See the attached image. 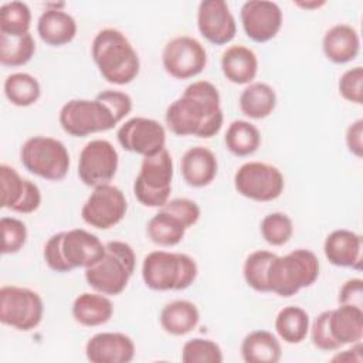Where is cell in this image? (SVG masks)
Masks as SVG:
<instances>
[{
    "mask_svg": "<svg viewBox=\"0 0 363 363\" xmlns=\"http://www.w3.org/2000/svg\"><path fill=\"white\" fill-rule=\"evenodd\" d=\"M164 121L177 136H216L224 122L220 92L210 81H196L166 109Z\"/></svg>",
    "mask_w": 363,
    "mask_h": 363,
    "instance_id": "cell-1",
    "label": "cell"
},
{
    "mask_svg": "<svg viewBox=\"0 0 363 363\" xmlns=\"http://www.w3.org/2000/svg\"><path fill=\"white\" fill-rule=\"evenodd\" d=\"M91 54L99 74L109 84L126 85L139 74V55L128 37L116 28L98 31L92 40Z\"/></svg>",
    "mask_w": 363,
    "mask_h": 363,
    "instance_id": "cell-2",
    "label": "cell"
},
{
    "mask_svg": "<svg viewBox=\"0 0 363 363\" xmlns=\"http://www.w3.org/2000/svg\"><path fill=\"white\" fill-rule=\"evenodd\" d=\"M105 244L84 228L61 231L48 238L44 245V261L55 272H69L88 268L105 255Z\"/></svg>",
    "mask_w": 363,
    "mask_h": 363,
    "instance_id": "cell-3",
    "label": "cell"
},
{
    "mask_svg": "<svg viewBox=\"0 0 363 363\" xmlns=\"http://www.w3.org/2000/svg\"><path fill=\"white\" fill-rule=\"evenodd\" d=\"M105 255L94 265L85 268L88 285L104 295H119L125 291L136 267L133 248L125 241H108Z\"/></svg>",
    "mask_w": 363,
    "mask_h": 363,
    "instance_id": "cell-4",
    "label": "cell"
},
{
    "mask_svg": "<svg viewBox=\"0 0 363 363\" xmlns=\"http://www.w3.org/2000/svg\"><path fill=\"white\" fill-rule=\"evenodd\" d=\"M319 259L306 248L294 250L285 255H275L268 268L269 292L289 298L311 286L319 277Z\"/></svg>",
    "mask_w": 363,
    "mask_h": 363,
    "instance_id": "cell-5",
    "label": "cell"
},
{
    "mask_svg": "<svg viewBox=\"0 0 363 363\" xmlns=\"http://www.w3.org/2000/svg\"><path fill=\"white\" fill-rule=\"evenodd\" d=\"M196 261L182 252L156 250L142 262V279L153 291H183L197 278Z\"/></svg>",
    "mask_w": 363,
    "mask_h": 363,
    "instance_id": "cell-6",
    "label": "cell"
},
{
    "mask_svg": "<svg viewBox=\"0 0 363 363\" xmlns=\"http://www.w3.org/2000/svg\"><path fill=\"white\" fill-rule=\"evenodd\" d=\"M172 180L173 160L164 147L152 156L143 157L133 182V194L145 207L162 208L169 201Z\"/></svg>",
    "mask_w": 363,
    "mask_h": 363,
    "instance_id": "cell-7",
    "label": "cell"
},
{
    "mask_svg": "<svg viewBox=\"0 0 363 363\" xmlns=\"http://www.w3.org/2000/svg\"><path fill=\"white\" fill-rule=\"evenodd\" d=\"M21 164L45 180H62L69 170V153L65 145L50 136H33L20 149Z\"/></svg>",
    "mask_w": 363,
    "mask_h": 363,
    "instance_id": "cell-8",
    "label": "cell"
},
{
    "mask_svg": "<svg viewBox=\"0 0 363 363\" xmlns=\"http://www.w3.org/2000/svg\"><path fill=\"white\" fill-rule=\"evenodd\" d=\"M62 130L75 138L105 132L115 128L119 121L109 106L98 99H69L58 115Z\"/></svg>",
    "mask_w": 363,
    "mask_h": 363,
    "instance_id": "cell-9",
    "label": "cell"
},
{
    "mask_svg": "<svg viewBox=\"0 0 363 363\" xmlns=\"http://www.w3.org/2000/svg\"><path fill=\"white\" fill-rule=\"evenodd\" d=\"M44 315L41 296L24 286L4 285L0 289V322L17 330L37 328Z\"/></svg>",
    "mask_w": 363,
    "mask_h": 363,
    "instance_id": "cell-10",
    "label": "cell"
},
{
    "mask_svg": "<svg viewBox=\"0 0 363 363\" xmlns=\"http://www.w3.org/2000/svg\"><path fill=\"white\" fill-rule=\"evenodd\" d=\"M234 187L242 196L254 201H272L285 187L281 170L264 162H247L234 174Z\"/></svg>",
    "mask_w": 363,
    "mask_h": 363,
    "instance_id": "cell-11",
    "label": "cell"
},
{
    "mask_svg": "<svg viewBox=\"0 0 363 363\" xmlns=\"http://www.w3.org/2000/svg\"><path fill=\"white\" fill-rule=\"evenodd\" d=\"M128 211L123 191L108 183L94 187L81 208L82 220L98 230H109L119 224Z\"/></svg>",
    "mask_w": 363,
    "mask_h": 363,
    "instance_id": "cell-12",
    "label": "cell"
},
{
    "mask_svg": "<svg viewBox=\"0 0 363 363\" xmlns=\"http://www.w3.org/2000/svg\"><path fill=\"white\" fill-rule=\"evenodd\" d=\"M162 62L170 77L189 79L197 77L206 68L207 51L199 40L190 35H179L164 45Z\"/></svg>",
    "mask_w": 363,
    "mask_h": 363,
    "instance_id": "cell-13",
    "label": "cell"
},
{
    "mask_svg": "<svg viewBox=\"0 0 363 363\" xmlns=\"http://www.w3.org/2000/svg\"><path fill=\"white\" fill-rule=\"evenodd\" d=\"M119 156L113 145L105 139L88 142L78 157V176L85 186L108 184L116 174Z\"/></svg>",
    "mask_w": 363,
    "mask_h": 363,
    "instance_id": "cell-14",
    "label": "cell"
},
{
    "mask_svg": "<svg viewBox=\"0 0 363 363\" xmlns=\"http://www.w3.org/2000/svg\"><path fill=\"white\" fill-rule=\"evenodd\" d=\"M119 145L132 153L143 157L152 156L166 145L164 126L152 118L133 116L128 119L116 132Z\"/></svg>",
    "mask_w": 363,
    "mask_h": 363,
    "instance_id": "cell-15",
    "label": "cell"
},
{
    "mask_svg": "<svg viewBox=\"0 0 363 363\" xmlns=\"http://www.w3.org/2000/svg\"><path fill=\"white\" fill-rule=\"evenodd\" d=\"M240 18L244 33L255 43L272 40L282 27L281 7L268 0H248L241 6Z\"/></svg>",
    "mask_w": 363,
    "mask_h": 363,
    "instance_id": "cell-16",
    "label": "cell"
},
{
    "mask_svg": "<svg viewBox=\"0 0 363 363\" xmlns=\"http://www.w3.org/2000/svg\"><path fill=\"white\" fill-rule=\"evenodd\" d=\"M200 34L216 45L230 43L237 33V24L224 0H203L197 9Z\"/></svg>",
    "mask_w": 363,
    "mask_h": 363,
    "instance_id": "cell-17",
    "label": "cell"
},
{
    "mask_svg": "<svg viewBox=\"0 0 363 363\" xmlns=\"http://www.w3.org/2000/svg\"><path fill=\"white\" fill-rule=\"evenodd\" d=\"M135 353L133 340L121 332H99L85 345V356L91 363H129Z\"/></svg>",
    "mask_w": 363,
    "mask_h": 363,
    "instance_id": "cell-18",
    "label": "cell"
},
{
    "mask_svg": "<svg viewBox=\"0 0 363 363\" xmlns=\"http://www.w3.org/2000/svg\"><path fill=\"white\" fill-rule=\"evenodd\" d=\"M326 259L335 267L362 269V235L346 228L333 230L323 242Z\"/></svg>",
    "mask_w": 363,
    "mask_h": 363,
    "instance_id": "cell-19",
    "label": "cell"
},
{
    "mask_svg": "<svg viewBox=\"0 0 363 363\" xmlns=\"http://www.w3.org/2000/svg\"><path fill=\"white\" fill-rule=\"evenodd\" d=\"M218 163L216 155L204 146H194L184 152L180 172L184 182L191 187H206L217 176Z\"/></svg>",
    "mask_w": 363,
    "mask_h": 363,
    "instance_id": "cell-20",
    "label": "cell"
},
{
    "mask_svg": "<svg viewBox=\"0 0 363 363\" xmlns=\"http://www.w3.org/2000/svg\"><path fill=\"white\" fill-rule=\"evenodd\" d=\"M322 50L325 57L335 64L353 61L360 50L359 34L349 24H335L325 33L322 38Z\"/></svg>",
    "mask_w": 363,
    "mask_h": 363,
    "instance_id": "cell-21",
    "label": "cell"
},
{
    "mask_svg": "<svg viewBox=\"0 0 363 363\" xmlns=\"http://www.w3.org/2000/svg\"><path fill=\"white\" fill-rule=\"evenodd\" d=\"M37 33L45 44L61 47L75 38L77 21L69 13L58 7L45 9L37 20Z\"/></svg>",
    "mask_w": 363,
    "mask_h": 363,
    "instance_id": "cell-22",
    "label": "cell"
},
{
    "mask_svg": "<svg viewBox=\"0 0 363 363\" xmlns=\"http://www.w3.org/2000/svg\"><path fill=\"white\" fill-rule=\"evenodd\" d=\"M221 71L233 84H251L258 72L257 54L245 45H231L221 55Z\"/></svg>",
    "mask_w": 363,
    "mask_h": 363,
    "instance_id": "cell-23",
    "label": "cell"
},
{
    "mask_svg": "<svg viewBox=\"0 0 363 363\" xmlns=\"http://www.w3.org/2000/svg\"><path fill=\"white\" fill-rule=\"evenodd\" d=\"M71 312L77 323L86 328H95L111 320L113 315V303L104 294L84 292L75 298Z\"/></svg>",
    "mask_w": 363,
    "mask_h": 363,
    "instance_id": "cell-24",
    "label": "cell"
},
{
    "mask_svg": "<svg viewBox=\"0 0 363 363\" xmlns=\"http://www.w3.org/2000/svg\"><path fill=\"white\" fill-rule=\"evenodd\" d=\"M329 328L340 346L362 342L363 309L353 305H339L329 313Z\"/></svg>",
    "mask_w": 363,
    "mask_h": 363,
    "instance_id": "cell-25",
    "label": "cell"
},
{
    "mask_svg": "<svg viewBox=\"0 0 363 363\" xmlns=\"http://www.w3.org/2000/svg\"><path fill=\"white\" fill-rule=\"evenodd\" d=\"M162 329L173 336H183L190 333L200 322V312L197 306L186 299H177L163 306L160 316Z\"/></svg>",
    "mask_w": 363,
    "mask_h": 363,
    "instance_id": "cell-26",
    "label": "cell"
},
{
    "mask_svg": "<svg viewBox=\"0 0 363 363\" xmlns=\"http://www.w3.org/2000/svg\"><path fill=\"white\" fill-rule=\"evenodd\" d=\"M241 356L245 363H277L281 360L282 347L272 332L258 329L242 339Z\"/></svg>",
    "mask_w": 363,
    "mask_h": 363,
    "instance_id": "cell-27",
    "label": "cell"
},
{
    "mask_svg": "<svg viewBox=\"0 0 363 363\" xmlns=\"http://www.w3.org/2000/svg\"><path fill=\"white\" fill-rule=\"evenodd\" d=\"M238 105L241 112L250 119H264L274 112L277 94L265 82H251L242 89Z\"/></svg>",
    "mask_w": 363,
    "mask_h": 363,
    "instance_id": "cell-28",
    "label": "cell"
},
{
    "mask_svg": "<svg viewBox=\"0 0 363 363\" xmlns=\"http://www.w3.org/2000/svg\"><path fill=\"white\" fill-rule=\"evenodd\" d=\"M275 330L281 340L288 345H298L309 333V315L301 306H285L275 318Z\"/></svg>",
    "mask_w": 363,
    "mask_h": 363,
    "instance_id": "cell-29",
    "label": "cell"
},
{
    "mask_svg": "<svg viewBox=\"0 0 363 363\" xmlns=\"http://www.w3.org/2000/svg\"><path fill=\"white\" fill-rule=\"evenodd\" d=\"M186 225L169 211L160 208L146 225L147 237L160 247L177 245L186 234Z\"/></svg>",
    "mask_w": 363,
    "mask_h": 363,
    "instance_id": "cell-30",
    "label": "cell"
},
{
    "mask_svg": "<svg viewBox=\"0 0 363 363\" xmlns=\"http://www.w3.org/2000/svg\"><path fill=\"white\" fill-rule=\"evenodd\" d=\"M227 149L240 157L255 153L261 145V133L255 125L248 121L237 119L233 121L224 136Z\"/></svg>",
    "mask_w": 363,
    "mask_h": 363,
    "instance_id": "cell-31",
    "label": "cell"
},
{
    "mask_svg": "<svg viewBox=\"0 0 363 363\" xmlns=\"http://www.w3.org/2000/svg\"><path fill=\"white\" fill-rule=\"evenodd\" d=\"M4 95L10 104L27 108L34 105L41 96V86L35 77L28 72H14L4 79Z\"/></svg>",
    "mask_w": 363,
    "mask_h": 363,
    "instance_id": "cell-32",
    "label": "cell"
},
{
    "mask_svg": "<svg viewBox=\"0 0 363 363\" xmlns=\"http://www.w3.org/2000/svg\"><path fill=\"white\" fill-rule=\"evenodd\" d=\"M35 52V41L30 33L21 37L0 34V62L4 67L26 65Z\"/></svg>",
    "mask_w": 363,
    "mask_h": 363,
    "instance_id": "cell-33",
    "label": "cell"
},
{
    "mask_svg": "<svg viewBox=\"0 0 363 363\" xmlns=\"http://www.w3.org/2000/svg\"><path fill=\"white\" fill-rule=\"evenodd\" d=\"M31 10L24 1H7L0 7V34L21 37L30 33Z\"/></svg>",
    "mask_w": 363,
    "mask_h": 363,
    "instance_id": "cell-34",
    "label": "cell"
},
{
    "mask_svg": "<svg viewBox=\"0 0 363 363\" xmlns=\"http://www.w3.org/2000/svg\"><path fill=\"white\" fill-rule=\"evenodd\" d=\"M277 254L265 250L251 252L242 265V275L250 288L257 292H269L268 268Z\"/></svg>",
    "mask_w": 363,
    "mask_h": 363,
    "instance_id": "cell-35",
    "label": "cell"
},
{
    "mask_svg": "<svg viewBox=\"0 0 363 363\" xmlns=\"http://www.w3.org/2000/svg\"><path fill=\"white\" fill-rule=\"evenodd\" d=\"M262 238L274 247H281L286 244L294 234V223L291 217L285 213L275 211L267 214L259 225Z\"/></svg>",
    "mask_w": 363,
    "mask_h": 363,
    "instance_id": "cell-36",
    "label": "cell"
},
{
    "mask_svg": "<svg viewBox=\"0 0 363 363\" xmlns=\"http://www.w3.org/2000/svg\"><path fill=\"white\" fill-rule=\"evenodd\" d=\"M224 360L221 347L211 339L193 337L182 347L184 363H221Z\"/></svg>",
    "mask_w": 363,
    "mask_h": 363,
    "instance_id": "cell-37",
    "label": "cell"
},
{
    "mask_svg": "<svg viewBox=\"0 0 363 363\" xmlns=\"http://www.w3.org/2000/svg\"><path fill=\"white\" fill-rule=\"evenodd\" d=\"M27 179L21 177L16 169L9 164H0V189H1V207L14 210L21 200L26 190Z\"/></svg>",
    "mask_w": 363,
    "mask_h": 363,
    "instance_id": "cell-38",
    "label": "cell"
},
{
    "mask_svg": "<svg viewBox=\"0 0 363 363\" xmlns=\"http://www.w3.org/2000/svg\"><path fill=\"white\" fill-rule=\"evenodd\" d=\"M0 227L3 234L1 252L4 255L18 252L27 241L26 224L16 217H1Z\"/></svg>",
    "mask_w": 363,
    "mask_h": 363,
    "instance_id": "cell-39",
    "label": "cell"
},
{
    "mask_svg": "<svg viewBox=\"0 0 363 363\" xmlns=\"http://www.w3.org/2000/svg\"><path fill=\"white\" fill-rule=\"evenodd\" d=\"M339 94L343 99L362 105L363 104V68L360 65L346 69L337 82Z\"/></svg>",
    "mask_w": 363,
    "mask_h": 363,
    "instance_id": "cell-40",
    "label": "cell"
},
{
    "mask_svg": "<svg viewBox=\"0 0 363 363\" xmlns=\"http://www.w3.org/2000/svg\"><path fill=\"white\" fill-rule=\"evenodd\" d=\"M329 313H330V311L320 312L313 319L312 326H309L311 340H312L313 346L323 352H335L342 347L336 342V339L332 336V332L329 328Z\"/></svg>",
    "mask_w": 363,
    "mask_h": 363,
    "instance_id": "cell-41",
    "label": "cell"
},
{
    "mask_svg": "<svg viewBox=\"0 0 363 363\" xmlns=\"http://www.w3.org/2000/svg\"><path fill=\"white\" fill-rule=\"evenodd\" d=\"M162 208L177 217L186 225V228L193 227L199 221L201 214L199 204L186 197L172 199Z\"/></svg>",
    "mask_w": 363,
    "mask_h": 363,
    "instance_id": "cell-42",
    "label": "cell"
},
{
    "mask_svg": "<svg viewBox=\"0 0 363 363\" xmlns=\"http://www.w3.org/2000/svg\"><path fill=\"white\" fill-rule=\"evenodd\" d=\"M98 99L105 102L109 109L113 112L116 119L121 122L126 115L130 113L132 111V98L122 91H115V89H105L96 95Z\"/></svg>",
    "mask_w": 363,
    "mask_h": 363,
    "instance_id": "cell-43",
    "label": "cell"
},
{
    "mask_svg": "<svg viewBox=\"0 0 363 363\" xmlns=\"http://www.w3.org/2000/svg\"><path fill=\"white\" fill-rule=\"evenodd\" d=\"M339 305H353L363 309V279H347L339 289Z\"/></svg>",
    "mask_w": 363,
    "mask_h": 363,
    "instance_id": "cell-44",
    "label": "cell"
},
{
    "mask_svg": "<svg viewBox=\"0 0 363 363\" xmlns=\"http://www.w3.org/2000/svg\"><path fill=\"white\" fill-rule=\"evenodd\" d=\"M40 204H41V191L34 182L27 179L24 194L13 211L20 214H30V213H34L40 207Z\"/></svg>",
    "mask_w": 363,
    "mask_h": 363,
    "instance_id": "cell-45",
    "label": "cell"
},
{
    "mask_svg": "<svg viewBox=\"0 0 363 363\" xmlns=\"http://www.w3.org/2000/svg\"><path fill=\"white\" fill-rule=\"evenodd\" d=\"M345 140L349 152L360 159L363 156V119H356L347 126Z\"/></svg>",
    "mask_w": 363,
    "mask_h": 363,
    "instance_id": "cell-46",
    "label": "cell"
},
{
    "mask_svg": "<svg viewBox=\"0 0 363 363\" xmlns=\"http://www.w3.org/2000/svg\"><path fill=\"white\" fill-rule=\"evenodd\" d=\"M352 347L337 352L333 357L332 362H353V363H362L363 362V354H362V342L350 345Z\"/></svg>",
    "mask_w": 363,
    "mask_h": 363,
    "instance_id": "cell-47",
    "label": "cell"
},
{
    "mask_svg": "<svg viewBox=\"0 0 363 363\" xmlns=\"http://www.w3.org/2000/svg\"><path fill=\"white\" fill-rule=\"evenodd\" d=\"M295 4H296L298 7H302V9L311 10V9H319V7L325 6V4H326V1H323V0H320V1H318V0H315V1H296Z\"/></svg>",
    "mask_w": 363,
    "mask_h": 363,
    "instance_id": "cell-48",
    "label": "cell"
}]
</instances>
